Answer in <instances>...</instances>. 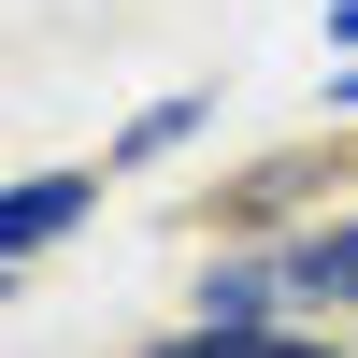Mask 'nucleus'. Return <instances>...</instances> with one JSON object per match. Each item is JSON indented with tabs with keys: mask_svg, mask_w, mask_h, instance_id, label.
I'll list each match as a JSON object with an SVG mask.
<instances>
[{
	"mask_svg": "<svg viewBox=\"0 0 358 358\" xmlns=\"http://www.w3.org/2000/svg\"><path fill=\"white\" fill-rule=\"evenodd\" d=\"M344 172H358V143L330 129V143H273V158H258V172H229V201H215V229H301V215H330V201H344Z\"/></svg>",
	"mask_w": 358,
	"mask_h": 358,
	"instance_id": "1",
	"label": "nucleus"
},
{
	"mask_svg": "<svg viewBox=\"0 0 358 358\" xmlns=\"http://www.w3.org/2000/svg\"><path fill=\"white\" fill-rule=\"evenodd\" d=\"M101 187H115V158H57V172H15V187H0V273H29L43 244H72V229L101 215Z\"/></svg>",
	"mask_w": 358,
	"mask_h": 358,
	"instance_id": "2",
	"label": "nucleus"
},
{
	"mask_svg": "<svg viewBox=\"0 0 358 358\" xmlns=\"http://www.w3.org/2000/svg\"><path fill=\"white\" fill-rule=\"evenodd\" d=\"M287 273V315H330V330H358V201H330V215H301L273 244Z\"/></svg>",
	"mask_w": 358,
	"mask_h": 358,
	"instance_id": "3",
	"label": "nucleus"
},
{
	"mask_svg": "<svg viewBox=\"0 0 358 358\" xmlns=\"http://www.w3.org/2000/svg\"><path fill=\"white\" fill-rule=\"evenodd\" d=\"M143 358H358L330 315H273V330H215V315H187V330H158Z\"/></svg>",
	"mask_w": 358,
	"mask_h": 358,
	"instance_id": "4",
	"label": "nucleus"
},
{
	"mask_svg": "<svg viewBox=\"0 0 358 358\" xmlns=\"http://www.w3.org/2000/svg\"><path fill=\"white\" fill-rule=\"evenodd\" d=\"M187 315H215V330H273V315H287V273H273V258H201Z\"/></svg>",
	"mask_w": 358,
	"mask_h": 358,
	"instance_id": "5",
	"label": "nucleus"
},
{
	"mask_svg": "<svg viewBox=\"0 0 358 358\" xmlns=\"http://www.w3.org/2000/svg\"><path fill=\"white\" fill-rule=\"evenodd\" d=\"M201 129H215V86H172V101H143V115H129V129H115V143H101V158H115V172H158V158H172V143H201Z\"/></svg>",
	"mask_w": 358,
	"mask_h": 358,
	"instance_id": "6",
	"label": "nucleus"
},
{
	"mask_svg": "<svg viewBox=\"0 0 358 358\" xmlns=\"http://www.w3.org/2000/svg\"><path fill=\"white\" fill-rule=\"evenodd\" d=\"M330 129H358V57H330Z\"/></svg>",
	"mask_w": 358,
	"mask_h": 358,
	"instance_id": "7",
	"label": "nucleus"
},
{
	"mask_svg": "<svg viewBox=\"0 0 358 358\" xmlns=\"http://www.w3.org/2000/svg\"><path fill=\"white\" fill-rule=\"evenodd\" d=\"M330 57H358V0H330Z\"/></svg>",
	"mask_w": 358,
	"mask_h": 358,
	"instance_id": "8",
	"label": "nucleus"
}]
</instances>
